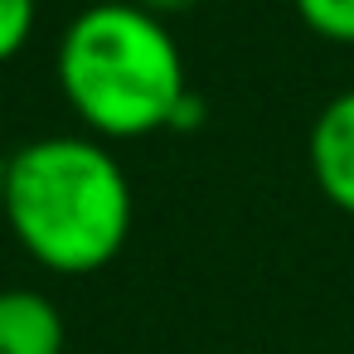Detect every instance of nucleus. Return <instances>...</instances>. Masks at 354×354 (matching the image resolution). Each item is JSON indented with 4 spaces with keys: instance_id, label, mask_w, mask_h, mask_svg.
Here are the masks:
<instances>
[{
    "instance_id": "nucleus-7",
    "label": "nucleus",
    "mask_w": 354,
    "mask_h": 354,
    "mask_svg": "<svg viewBox=\"0 0 354 354\" xmlns=\"http://www.w3.org/2000/svg\"><path fill=\"white\" fill-rule=\"evenodd\" d=\"M141 10H151V15H165V10H185V6H194V0H136Z\"/></svg>"
},
{
    "instance_id": "nucleus-4",
    "label": "nucleus",
    "mask_w": 354,
    "mask_h": 354,
    "mask_svg": "<svg viewBox=\"0 0 354 354\" xmlns=\"http://www.w3.org/2000/svg\"><path fill=\"white\" fill-rule=\"evenodd\" d=\"M64 315L44 291L6 286L0 291V354H64Z\"/></svg>"
},
{
    "instance_id": "nucleus-6",
    "label": "nucleus",
    "mask_w": 354,
    "mask_h": 354,
    "mask_svg": "<svg viewBox=\"0 0 354 354\" xmlns=\"http://www.w3.org/2000/svg\"><path fill=\"white\" fill-rule=\"evenodd\" d=\"M35 15H39L35 0H0V64L25 49V39L35 30Z\"/></svg>"
},
{
    "instance_id": "nucleus-3",
    "label": "nucleus",
    "mask_w": 354,
    "mask_h": 354,
    "mask_svg": "<svg viewBox=\"0 0 354 354\" xmlns=\"http://www.w3.org/2000/svg\"><path fill=\"white\" fill-rule=\"evenodd\" d=\"M306 151H310V175L325 189V199L354 214V88L320 107Z\"/></svg>"
},
{
    "instance_id": "nucleus-2",
    "label": "nucleus",
    "mask_w": 354,
    "mask_h": 354,
    "mask_svg": "<svg viewBox=\"0 0 354 354\" xmlns=\"http://www.w3.org/2000/svg\"><path fill=\"white\" fill-rule=\"evenodd\" d=\"M59 88L102 136H146L189 107L185 59L160 15L136 0L88 6L59 39Z\"/></svg>"
},
{
    "instance_id": "nucleus-1",
    "label": "nucleus",
    "mask_w": 354,
    "mask_h": 354,
    "mask_svg": "<svg viewBox=\"0 0 354 354\" xmlns=\"http://www.w3.org/2000/svg\"><path fill=\"white\" fill-rule=\"evenodd\" d=\"M6 223L20 248L64 277L102 272L131 233L122 160L88 136H44L10 156Z\"/></svg>"
},
{
    "instance_id": "nucleus-8",
    "label": "nucleus",
    "mask_w": 354,
    "mask_h": 354,
    "mask_svg": "<svg viewBox=\"0 0 354 354\" xmlns=\"http://www.w3.org/2000/svg\"><path fill=\"white\" fill-rule=\"evenodd\" d=\"M6 185H10V156L0 151V214H6Z\"/></svg>"
},
{
    "instance_id": "nucleus-5",
    "label": "nucleus",
    "mask_w": 354,
    "mask_h": 354,
    "mask_svg": "<svg viewBox=\"0 0 354 354\" xmlns=\"http://www.w3.org/2000/svg\"><path fill=\"white\" fill-rule=\"evenodd\" d=\"M296 10L315 35L335 44H354V0H296Z\"/></svg>"
}]
</instances>
